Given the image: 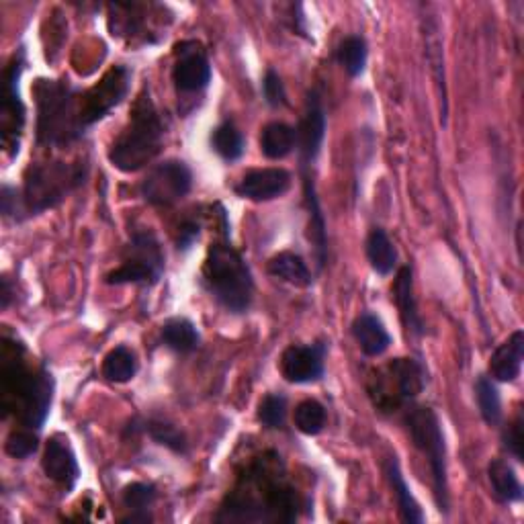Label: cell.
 Segmentation results:
<instances>
[{"label": "cell", "mask_w": 524, "mask_h": 524, "mask_svg": "<svg viewBox=\"0 0 524 524\" xmlns=\"http://www.w3.org/2000/svg\"><path fill=\"white\" fill-rule=\"evenodd\" d=\"M164 273V252L152 232H136L125 248L123 262L111 271L109 285H156Z\"/></svg>", "instance_id": "9"}, {"label": "cell", "mask_w": 524, "mask_h": 524, "mask_svg": "<svg viewBox=\"0 0 524 524\" xmlns=\"http://www.w3.org/2000/svg\"><path fill=\"white\" fill-rule=\"evenodd\" d=\"M144 430L150 434V439L154 443L170 449L172 453H179V455L187 453V439L177 426H172L162 420H148L144 424Z\"/></svg>", "instance_id": "31"}, {"label": "cell", "mask_w": 524, "mask_h": 524, "mask_svg": "<svg viewBox=\"0 0 524 524\" xmlns=\"http://www.w3.org/2000/svg\"><path fill=\"white\" fill-rule=\"evenodd\" d=\"M336 58L348 76H353V78L361 76L369 60L367 41L361 35H348L338 46Z\"/></svg>", "instance_id": "28"}, {"label": "cell", "mask_w": 524, "mask_h": 524, "mask_svg": "<svg viewBox=\"0 0 524 524\" xmlns=\"http://www.w3.org/2000/svg\"><path fill=\"white\" fill-rule=\"evenodd\" d=\"M162 340L170 348V351L179 355H189L197 351L199 346V332L195 324L187 318H170L162 326Z\"/></svg>", "instance_id": "26"}, {"label": "cell", "mask_w": 524, "mask_h": 524, "mask_svg": "<svg viewBox=\"0 0 524 524\" xmlns=\"http://www.w3.org/2000/svg\"><path fill=\"white\" fill-rule=\"evenodd\" d=\"M291 187V174L285 168H256L246 172L236 185V195L254 203H267L283 197Z\"/></svg>", "instance_id": "16"}, {"label": "cell", "mask_w": 524, "mask_h": 524, "mask_svg": "<svg viewBox=\"0 0 524 524\" xmlns=\"http://www.w3.org/2000/svg\"><path fill=\"white\" fill-rule=\"evenodd\" d=\"M502 441H504V447L506 451L516 459V461H522V441H524V436H522V416L518 414L516 420H512L504 434H502Z\"/></svg>", "instance_id": "37"}, {"label": "cell", "mask_w": 524, "mask_h": 524, "mask_svg": "<svg viewBox=\"0 0 524 524\" xmlns=\"http://www.w3.org/2000/svg\"><path fill=\"white\" fill-rule=\"evenodd\" d=\"M177 62L172 68V80L179 93L195 95L205 91L211 82V64L197 41H183L174 50Z\"/></svg>", "instance_id": "13"}, {"label": "cell", "mask_w": 524, "mask_h": 524, "mask_svg": "<svg viewBox=\"0 0 524 524\" xmlns=\"http://www.w3.org/2000/svg\"><path fill=\"white\" fill-rule=\"evenodd\" d=\"M131 72L125 66H113L101 82L93 89L80 93V123L82 127H91L103 117H107L129 93Z\"/></svg>", "instance_id": "12"}, {"label": "cell", "mask_w": 524, "mask_h": 524, "mask_svg": "<svg viewBox=\"0 0 524 524\" xmlns=\"http://www.w3.org/2000/svg\"><path fill=\"white\" fill-rule=\"evenodd\" d=\"M25 348L17 342L3 340L0 353V391L3 410L15 414L21 428L41 430L54 398V379L46 369H29L23 361Z\"/></svg>", "instance_id": "2"}, {"label": "cell", "mask_w": 524, "mask_h": 524, "mask_svg": "<svg viewBox=\"0 0 524 524\" xmlns=\"http://www.w3.org/2000/svg\"><path fill=\"white\" fill-rule=\"evenodd\" d=\"M524 359V332L516 330L504 340L490 359V373L500 383H512L520 377Z\"/></svg>", "instance_id": "19"}, {"label": "cell", "mask_w": 524, "mask_h": 524, "mask_svg": "<svg viewBox=\"0 0 524 524\" xmlns=\"http://www.w3.org/2000/svg\"><path fill=\"white\" fill-rule=\"evenodd\" d=\"M295 134H297L295 148L299 150L301 172H312V166L326 138V111L318 91H312L308 101H305V111L295 129Z\"/></svg>", "instance_id": "14"}, {"label": "cell", "mask_w": 524, "mask_h": 524, "mask_svg": "<svg viewBox=\"0 0 524 524\" xmlns=\"http://www.w3.org/2000/svg\"><path fill=\"white\" fill-rule=\"evenodd\" d=\"M37 142L41 146H68L84 127L80 123V93L64 80L39 78L35 84Z\"/></svg>", "instance_id": "3"}, {"label": "cell", "mask_w": 524, "mask_h": 524, "mask_svg": "<svg viewBox=\"0 0 524 524\" xmlns=\"http://www.w3.org/2000/svg\"><path fill=\"white\" fill-rule=\"evenodd\" d=\"M475 400L479 414H482L484 422L490 426H498L502 422V398L496 383L490 377H479L475 383Z\"/></svg>", "instance_id": "29"}, {"label": "cell", "mask_w": 524, "mask_h": 524, "mask_svg": "<svg viewBox=\"0 0 524 524\" xmlns=\"http://www.w3.org/2000/svg\"><path fill=\"white\" fill-rule=\"evenodd\" d=\"M488 477L494 496L504 504H514L522 500V486L514 467L504 459H494L488 467Z\"/></svg>", "instance_id": "25"}, {"label": "cell", "mask_w": 524, "mask_h": 524, "mask_svg": "<svg viewBox=\"0 0 524 524\" xmlns=\"http://www.w3.org/2000/svg\"><path fill=\"white\" fill-rule=\"evenodd\" d=\"M406 428L416 449L426 457L432 473L434 502L441 514H449V479H447V445L439 416L426 406H414L406 412Z\"/></svg>", "instance_id": "7"}, {"label": "cell", "mask_w": 524, "mask_h": 524, "mask_svg": "<svg viewBox=\"0 0 524 524\" xmlns=\"http://www.w3.org/2000/svg\"><path fill=\"white\" fill-rule=\"evenodd\" d=\"M385 475L389 479L391 484V490H393V496H396L398 500V508H400V514H402V520L404 522H410V524H418V522H424V512L420 508V504L416 502V498L412 496L406 479H404V473L400 469V463L396 457H389L385 461Z\"/></svg>", "instance_id": "21"}, {"label": "cell", "mask_w": 524, "mask_h": 524, "mask_svg": "<svg viewBox=\"0 0 524 524\" xmlns=\"http://www.w3.org/2000/svg\"><path fill=\"white\" fill-rule=\"evenodd\" d=\"M193 172L183 160H164L156 164L142 181V197L154 207H170L191 193Z\"/></svg>", "instance_id": "10"}, {"label": "cell", "mask_w": 524, "mask_h": 524, "mask_svg": "<svg viewBox=\"0 0 524 524\" xmlns=\"http://www.w3.org/2000/svg\"><path fill=\"white\" fill-rule=\"evenodd\" d=\"M164 123L150 99L142 95L131 111V119L109 148V162L121 172H138L148 166L162 150Z\"/></svg>", "instance_id": "4"}, {"label": "cell", "mask_w": 524, "mask_h": 524, "mask_svg": "<svg viewBox=\"0 0 524 524\" xmlns=\"http://www.w3.org/2000/svg\"><path fill=\"white\" fill-rule=\"evenodd\" d=\"M287 418V398L281 393H269L258 404V420L267 428H283Z\"/></svg>", "instance_id": "33"}, {"label": "cell", "mask_w": 524, "mask_h": 524, "mask_svg": "<svg viewBox=\"0 0 524 524\" xmlns=\"http://www.w3.org/2000/svg\"><path fill=\"white\" fill-rule=\"evenodd\" d=\"M353 336L365 357H381L391 344V336L385 324L375 314H369V312L361 314L355 320Z\"/></svg>", "instance_id": "20"}, {"label": "cell", "mask_w": 524, "mask_h": 524, "mask_svg": "<svg viewBox=\"0 0 524 524\" xmlns=\"http://www.w3.org/2000/svg\"><path fill=\"white\" fill-rule=\"evenodd\" d=\"M393 301L398 305V312L402 318V324L412 338H422L426 334V326L422 316L418 314V305L414 297V281H412V269L402 267L398 271L396 283H393Z\"/></svg>", "instance_id": "18"}, {"label": "cell", "mask_w": 524, "mask_h": 524, "mask_svg": "<svg viewBox=\"0 0 524 524\" xmlns=\"http://www.w3.org/2000/svg\"><path fill=\"white\" fill-rule=\"evenodd\" d=\"M199 234H201V226L195 220L183 222L181 228H179V236H177L179 248L181 250H189L199 240Z\"/></svg>", "instance_id": "38"}, {"label": "cell", "mask_w": 524, "mask_h": 524, "mask_svg": "<svg viewBox=\"0 0 524 524\" xmlns=\"http://www.w3.org/2000/svg\"><path fill=\"white\" fill-rule=\"evenodd\" d=\"M156 498H158L156 488L152 484H142V482L125 486L121 494L123 506L129 510H136V512L148 510L156 502Z\"/></svg>", "instance_id": "34"}, {"label": "cell", "mask_w": 524, "mask_h": 524, "mask_svg": "<svg viewBox=\"0 0 524 524\" xmlns=\"http://www.w3.org/2000/svg\"><path fill=\"white\" fill-rule=\"evenodd\" d=\"M293 420L299 432L308 434V436H316L326 426V408L318 400H303L295 408Z\"/></svg>", "instance_id": "32"}, {"label": "cell", "mask_w": 524, "mask_h": 524, "mask_svg": "<svg viewBox=\"0 0 524 524\" xmlns=\"http://www.w3.org/2000/svg\"><path fill=\"white\" fill-rule=\"evenodd\" d=\"M281 457L269 453L254 461L236 488L226 496L217 522H252V524H287L297 518L299 498L287 484Z\"/></svg>", "instance_id": "1"}, {"label": "cell", "mask_w": 524, "mask_h": 524, "mask_svg": "<svg viewBox=\"0 0 524 524\" xmlns=\"http://www.w3.org/2000/svg\"><path fill=\"white\" fill-rule=\"evenodd\" d=\"M267 271L269 275L293 285V287H310L314 283L312 279V273H310V267L308 262H305L299 254L295 252H279L275 254L269 265H267Z\"/></svg>", "instance_id": "22"}, {"label": "cell", "mask_w": 524, "mask_h": 524, "mask_svg": "<svg viewBox=\"0 0 524 524\" xmlns=\"http://www.w3.org/2000/svg\"><path fill=\"white\" fill-rule=\"evenodd\" d=\"M138 373V357L127 346H115L103 361V377L111 383H127Z\"/></svg>", "instance_id": "27"}, {"label": "cell", "mask_w": 524, "mask_h": 524, "mask_svg": "<svg viewBox=\"0 0 524 524\" xmlns=\"http://www.w3.org/2000/svg\"><path fill=\"white\" fill-rule=\"evenodd\" d=\"M25 70V52L19 50L9 66L5 68L3 103H0V131H3V146L15 156L19 154V140L25 127V105L19 95V80Z\"/></svg>", "instance_id": "11"}, {"label": "cell", "mask_w": 524, "mask_h": 524, "mask_svg": "<svg viewBox=\"0 0 524 524\" xmlns=\"http://www.w3.org/2000/svg\"><path fill=\"white\" fill-rule=\"evenodd\" d=\"M203 283L207 291L226 310L244 314L254 299V279L242 254L230 244H213L203 265Z\"/></svg>", "instance_id": "6"}, {"label": "cell", "mask_w": 524, "mask_h": 524, "mask_svg": "<svg viewBox=\"0 0 524 524\" xmlns=\"http://www.w3.org/2000/svg\"><path fill=\"white\" fill-rule=\"evenodd\" d=\"M41 467L46 471V475L56 482L58 486L72 490L80 477V467L76 461V455L64 436L56 434L48 441L46 451H43Z\"/></svg>", "instance_id": "17"}, {"label": "cell", "mask_w": 524, "mask_h": 524, "mask_svg": "<svg viewBox=\"0 0 524 524\" xmlns=\"http://www.w3.org/2000/svg\"><path fill=\"white\" fill-rule=\"evenodd\" d=\"M324 344H293L281 357V373L289 383L305 385L324 377Z\"/></svg>", "instance_id": "15"}, {"label": "cell", "mask_w": 524, "mask_h": 524, "mask_svg": "<svg viewBox=\"0 0 524 524\" xmlns=\"http://www.w3.org/2000/svg\"><path fill=\"white\" fill-rule=\"evenodd\" d=\"M211 146L213 150L220 154L224 160L228 162H236L242 158L244 154V148H246V142H244V136H242V131L226 121V123H220L215 129H213V134H211Z\"/></svg>", "instance_id": "30"}, {"label": "cell", "mask_w": 524, "mask_h": 524, "mask_svg": "<svg viewBox=\"0 0 524 524\" xmlns=\"http://www.w3.org/2000/svg\"><path fill=\"white\" fill-rule=\"evenodd\" d=\"M9 299H11V287H9V279H3V308H9Z\"/></svg>", "instance_id": "39"}, {"label": "cell", "mask_w": 524, "mask_h": 524, "mask_svg": "<svg viewBox=\"0 0 524 524\" xmlns=\"http://www.w3.org/2000/svg\"><path fill=\"white\" fill-rule=\"evenodd\" d=\"M89 174L84 162H41L31 164L25 172L21 197L23 220L58 207L72 191H76Z\"/></svg>", "instance_id": "5"}, {"label": "cell", "mask_w": 524, "mask_h": 524, "mask_svg": "<svg viewBox=\"0 0 524 524\" xmlns=\"http://www.w3.org/2000/svg\"><path fill=\"white\" fill-rule=\"evenodd\" d=\"M262 95H265L267 103L275 109L285 107L287 105V91H285V84L279 78V74L275 70H269L265 80H262Z\"/></svg>", "instance_id": "36"}, {"label": "cell", "mask_w": 524, "mask_h": 524, "mask_svg": "<svg viewBox=\"0 0 524 524\" xmlns=\"http://www.w3.org/2000/svg\"><path fill=\"white\" fill-rule=\"evenodd\" d=\"M39 447V441H37V434L29 428H21V430H13L9 434L7 439V453L15 459H27L31 457Z\"/></svg>", "instance_id": "35"}, {"label": "cell", "mask_w": 524, "mask_h": 524, "mask_svg": "<svg viewBox=\"0 0 524 524\" xmlns=\"http://www.w3.org/2000/svg\"><path fill=\"white\" fill-rule=\"evenodd\" d=\"M367 258L377 275H391L398 267V250L385 230L375 228L367 236Z\"/></svg>", "instance_id": "24"}, {"label": "cell", "mask_w": 524, "mask_h": 524, "mask_svg": "<svg viewBox=\"0 0 524 524\" xmlns=\"http://www.w3.org/2000/svg\"><path fill=\"white\" fill-rule=\"evenodd\" d=\"M297 146L295 129L283 121H273L265 125L260 134V150L269 160L287 158Z\"/></svg>", "instance_id": "23"}, {"label": "cell", "mask_w": 524, "mask_h": 524, "mask_svg": "<svg viewBox=\"0 0 524 524\" xmlns=\"http://www.w3.org/2000/svg\"><path fill=\"white\" fill-rule=\"evenodd\" d=\"M428 383L426 369L416 359H393L379 369L367 385L373 406L381 412H396L412 402Z\"/></svg>", "instance_id": "8"}]
</instances>
